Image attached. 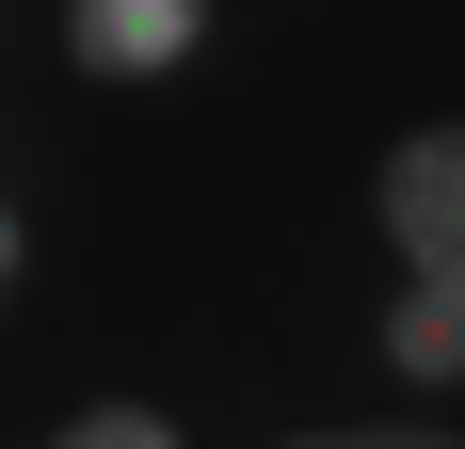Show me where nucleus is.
Returning <instances> with one entry per match:
<instances>
[{"instance_id": "f257e3e1", "label": "nucleus", "mask_w": 465, "mask_h": 449, "mask_svg": "<svg viewBox=\"0 0 465 449\" xmlns=\"http://www.w3.org/2000/svg\"><path fill=\"white\" fill-rule=\"evenodd\" d=\"M370 241H385L401 289H450V305H465V113L385 129V161H370Z\"/></svg>"}, {"instance_id": "7ed1b4c3", "label": "nucleus", "mask_w": 465, "mask_h": 449, "mask_svg": "<svg viewBox=\"0 0 465 449\" xmlns=\"http://www.w3.org/2000/svg\"><path fill=\"white\" fill-rule=\"evenodd\" d=\"M370 369H385V385H418V402H450V385H465V305H450V289H401V273H385Z\"/></svg>"}, {"instance_id": "20e7f679", "label": "nucleus", "mask_w": 465, "mask_h": 449, "mask_svg": "<svg viewBox=\"0 0 465 449\" xmlns=\"http://www.w3.org/2000/svg\"><path fill=\"white\" fill-rule=\"evenodd\" d=\"M33 449H193V417H177V402H129V385H96V402H64Z\"/></svg>"}, {"instance_id": "6e6552de", "label": "nucleus", "mask_w": 465, "mask_h": 449, "mask_svg": "<svg viewBox=\"0 0 465 449\" xmlns=\"http://www.w3.org/2000/svg\"><path fill=\"white\" fill-rule=\"evenodd\" d=\"M0 321H16V305H0Z\"/></svg>"}, {"instance_id": "423d86ee", "label": "nucleus", "mask_w": 465, "mask_h": 449, "mask_svg": "<svg viewBox=\"0 0 465 449\" xmlns=\"http://www.w3.org/2000/svg\"><path fill=\"white\" fill-rule=\"evenodd\" d=\"M370 449H465V434H450V417H385Z\"/></svg>"}, {"instance_id": "39448f33", "label": "nucleus", "mask_w": 465, "mask_h": 449, "mask_svg": "<svg viewBox=\"0 0 465 449\" xmlns=\"http://www.w3.org/2000/svg\"><path fill=\"white\" fill-rule=\"evenodd\" d=\"M16 289H33V209L0 193V305H16Z\"/></svg>"}, {"instance_id": "0eeeda50", "label": "nucleus", "mask_w": 465, "mask_h": 449, "mask_svg": "<svg viewBox=\"0 0 465 449\" xmlns=\"http://www.w3.org/2000/svg\"><path fill=\"white\" fill-rule=\"evenodd\" d=\"M273 449H370V434H273Z\"/></svg>"}, {"instance_id": "f03ea898", "label": "nucleus", "mask_w": 465, "mask_h": 449, "mask_svg": "<svg viewBox=\"0 0 465 449\" xmlns=\"http://www.w3.org/2000/svg\"><path fill=\"white\" fill-rule=\"evenodd\" d=\"M209 33H225V0H48V48H64V81H96V96L193 81Z\"/></svg>"}]
</instances>
